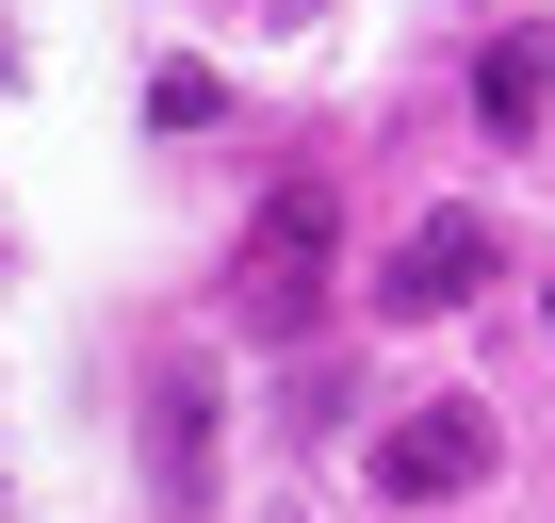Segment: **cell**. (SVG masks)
I'll return each mask as SVG.
<instances>
[{
  "label": "cell",
  "mask_w": 555,
  "mask_h": 523,
  "mask_svg": "<svg viewBox=\"0 0 555 523\" xmlns=\"http://www.w3.org/2000/svg\"><path fill=\"white\" fill-rule=\"evenodd\" d=\"M212 295H229L245 344H295V328L344 295V196H327V180H278V196L245 213V245H229V279H212Z\"/></svg>",
  "instance_id": "1"
},
{
  "label": "cell",
  "mask_w": 555,
  "mask_h": 523,
  "mask_svg": "<svg viewBox=\"0 0 555 523\" xmlns=\"http://www.w3.org/2000/svg\"><path fill=\"white\" fill-rule=\"evenodd\" d=\"M131 442H147V507H164V523H212V507H229V377H212V360H147Z\"/></svg>",
  "instance_id": "2"
},
{
  "label": "cell",
  "mask_w": 555,
  "mask_h": 523,
  "mask_svg": "<svg viewBox=\"0 0 555 523\" xmlns=\"http://www.w3.org/2000/svg\"><path fill=\"white\" fill-rule=\"evenodd\" d=\"M506 474V409L490 393H409L392 425H376V507H457V490H490Z\"/></svg>",
  "instance_id": "3"
},
{
  "label": "cell",
  "mask_w": 555,
  "mask_h": 523,
  "mask_svg": "<svg viewBox=\"0 0 555 523\" xmlns=\"http://www.w3.org/2000/svg\"><path fill=\"white\" fill-rule=\"evenodd\" d=\"M490 262H506L490 213H425V229L376 262V328H441V311H474V295H490Z\"/></svg>",
  "instance_id": "4"
},
{
  "label": "cell",
  "mask_w": 555,
  "mask_h": 523,
  "mask_svg": "<svg viewBox=\"0 0 555 523\" xmlns=\"http://www.w3.org/2000/svg\"><path fill=\"white\" fill-rule=\"evenodd\" d=\"M474 115H490V131H539V115H555V34H490V50H474Z\"/></svg>",
  "instance_id": "5"
},
{
  "label": "cell",
  "mask_w": 555,
  "mask_h": 523,
  "mask_svg": "<svg viewBox=\"0 0 555 523\" xmlns=\"http://www.w3.org/2000/svg\"><path fill=\"white\" fill-rule=\"evenodd\" d=\"M147 131H229V82L212 66H147Z\"/></svg>",
  "instance_id": "6"
},
{
  "label": "cell",
  "mask_w": 555,
  "mask_h": 523,
  "mask_svg": "<svg viewBox=\"0 0 555 523\" xmlns=\"http://www.w3.org/2000/svg\"><path fill=\"white\" fill-rule=\"evenodd\" d=\"M278 425H295V442H344V425H360V377H327V360H311L295 393H278Z\"/></svg>",
  "instance_id": "7"
},
{
  "label": "cell",
  "mask_w": 555,
  "mask_h": 523,
  "mask_svg": "<svg viewBox=\"0 0 555 523\" xmlns=\"http://www.w3.org/2000/svg\"><path fill=\"white\" fill-rule=\"evenodd\" d=\"M261 17H327V0H261Z\"/></svg>",
  "instance_id": "8"
},
{
  "label": "cell",
  "mask_w": 555,
  "mask_h": 523,
  "mask_svg": "<svg viewBox=\"0 0 555 523\" xmlns=\"http://www.w3.org/2000/svg\"><path fill=\"white\" fill-rule=\"evenodd\" d=\"M0 82H17V34H0Z\"/></svg>",
  "instance_id": "9"
},
{
  "label": "cell",
  "mask_w": 555,
  "mask_h": 523,
  "mask_svg": "<svg viewBox=\"0 0 555 523\" xmlns=\"http://www.w3.org/2000/svg\"><path fill=\"white\" fill-rule=\"evenodd\" d=\"M0 507H17V474H0Z\"/></svg>",
  "instance_id": "10"
}]
</instances>
